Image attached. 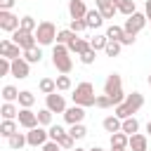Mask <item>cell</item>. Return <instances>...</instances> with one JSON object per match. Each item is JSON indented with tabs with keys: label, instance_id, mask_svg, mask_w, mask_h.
Segmentation results:
<instances>
[{
	"label": "cell",
	"instance_id": "37",
	"mask_svg": "<svg viewBox=\"0 0 151 151\" xmlns=\"http://www.w3.org/2000/svg\"><path fill=\"white\" fill-rule=\"evenodd\" d=\"M68 134H71L73 139H83V137L87 134V127H85L83 123H76V125H71V130H68Z\"/></svg>",
	"mask_w": 151,
	"mask_h": 151
},
{
	"label": "cell",
	"instance_id": "39",
	"mask_svg": "<svg viewBox=\"0 0 151 151\" xmlns=\"http://www.w3.org/2000/svg\"><path fill=\"white\" fill-rule=\"evenodd\" d=\"M94 59H97V50H92V47H90V50H85V52L80 54V61H83L85 66L94 64Z\"/></svg>",
	"mask_w": 151,
	"mask_h": 151
},
{
	"label": "cell",
	"instance_id": "24",
	"mask_svg": "<svg viewBox=\"0 0 151 151\" xmlns=\"http://www.w3.org/2000/svg\"><path fill=\"white\" fill-rule=\"evenodd\" d=\"M24 59H26L28 64H40V59H42L40 45H35V47H31V50H24Z\"/></svg>",
	"mask_w": 151,
	"mask_h": 151
},
{
	"label": "cell",
	"instance_id": "13",
	"mask_svg": "<svg viewBox=\"0 0 151 151\" xmlns=\"http://www.w3.org/2000/svg\"><path fill=\"white\" fill-rule=\"evenodd\" d=\"M28 73H31V64H28L24 57L12 59V76H14V78L24 80V78H28Z\"/></svg>",
	"mask_w": 151,
	"mask_h": 151
},
{
	"label": "cell",
	"instance_id": "35",
	"mask_svg": "<svg viewBox=\"0 0 151 151\" xmlns=\"http://www.w3.org/2000/svg\"><path fill=\"white\" fill-rule=\"evenodd\" d=\"M2 99H5V101H17V99H19V90H17L14 85H5V87H2Z\"/></svg>",
	"mask_w": 151,
	"mask_h": 151
},
{
	"label": "cell",
	"instance_id": "23",
	"mask_svg": "<svg viewBox=\"0 0 151 151\" xmlns=\"http://www.w3.org/2000/svg\"><path fill=\"white\" fill-rule=\"evenodd\" d=\"M68 50H71V52H73V54H78V57H80V54H83V52H85V50H90V42H87V40H83V38H78V35H76V38H73V40H71V45H68Z\"/></svg>",
	"mask_w": 151,
	"mask_h": 151
},
{
	"label": "cell",
	"instance_id": "34",
	"mask_svg": "<svg viewBox=\"0 0 151 151\" xmlns=\"http://www.w3.org/2000/svg\"><path fill=\"white\" fill-rule=\"evenodd\" d=\"M120 47H123V45H120L118 40H109L106 47H104V54H106V57H118V54H120Z\"/></svg>",
	"mask_w": 151,
	"mask_h": 151
},
{
	"label": "cell",
	"instance_id": "31",
	"mask_svg": "<svg viewBox=\"0 0 151 151\" xmlns=\"http://www.w3.org/2000/svg\"><path fill=\"white\" fill-rule=\"evenodd\" d=\"M76 35H78V33H73L71 28H64V31L57 33V42H59V45H71V40H73Z\"/></svg>",
	"mask_w": 151,
	"mask_h": 151
},
{
	"label": "cell",
	"instance_id": "19",
	"mask_svg": "<svg viewBox=\"0 0 151 151\" xmlns=\"http://www.w3.org/2000/svg\"><path fill=\"white\" fill-rule=\"evenodd\" d=\"M19 120H7V118H2V123H0V134L5 137V139H9L12 134H17L19 132V125H17Z\"/></svg>",
	"mask_w": 151,
	"mask_h": 151
},
{
	"label": "cell",
	"instance_id": "5",
	"mask_svg": "<svg viewBox=\"0 0 151 151\" xmlns=\"http://www.w3.org/2000/svg\"><path fill=\"white\" fill-rule=\"evenodd\" d=\"M57 26L52 21H40L38 28H35V40L38 45H54L57 42Z\"/></svg>",
	"mask_w": 151,
	"mask_h": 151
},
{
	"label": "cell",
	"instance_id": "50",
	"mask_svg": "<svg viewBox=\"0 0 151 151\" xmlns=\"http://www.w3.org/2000/svg\"><path fill=\"white\" fill-rule=\"evenodd\" d=\"M71 151H87V149H80V146H76V149H71Z\"/></svg>",
	"mask_w": 151,
	"mask_h": 151
},
{
	"label": "cell",
	"instance_id": "49",
	"mask_svg": "<svg viewBox=\"0 0 151 151\" xmlns=\"http://www.w3.org/2000/svg\"><path fill=\"white\" fill-rule=\"evenodd\" d=\"M87 151H104L101 146H92V149H87Z\"/></svg>",
	"mask_w": 151,
	"mask_h": 151
},
{
	"label": "cell",
	"instance_id": "51",
	"mask_svg": "<svg viewBox=\"0 0 151 151\" xmlns=\"http://www.w3.org/2000/svg\"><path fill=\"white\" fill-rule=\"evenodd\" d=\"M146 132H151V120H149V123H146Z\"/></svg>",
	"mask_w": 151,
	"mask_h": 151
},
{
	"label": "cell",
	"instance_id": "45",
	"mask_svg": "<svg viewBox=\"0 0 151 151\" xmlns=\"http://www.w3.org/2000/svg\"><path fill=\"white\" fill-rule=\"evenodd\" d=\"M40 149H42V151H61V146H59V144H57V142H52V139H50V142H47V144H42V146H40Z\"/></svg>",
	"mask_w": 151,
	"mask_h": 151
},
{
	"label": "cell",
	"instance_id": "38",
	"mask_svg": "<svg viewBox=\"0 0 151 151\" xmlns=\"http://www.w3.org/2000/svg\"><path fill=\"white\" fill-rule=\"evenodd\" d=\"M38 123H40L42 127H45V125H52V111H50L47 106L38 111Z\"/></svg>",
	"mask_w": 151,
	"mask_h": 151
},
{
	"label": "cell",
	"instance_id": "22",
	"mask_svg": "<svg viewBox=\"0 0 151 151\" xmlns=\"http://www.w3.org/2000/svg\"><path fill=\"white\" fill-rule=\"evenodd\" d=\"M28 144V139H26V134L24 132H17V134H12L9 139H7V146L12 149V151H19L21 146H26Z\"/></svg>",
	"mask_w": 151,
	"mask_h": 151
},
{
	"label": "cell",
	"instance_id": "2",
	"mask_svg": "<svg viewBox=\"0 0 151 151\" xmlns=\"http://www.w3.org/2000/svg\"><path fill=\"white\" fill-rule=\"evenodd\" d=\"M52 64H54V68H57L59 73H71V71H73V59H71L68 45L54 42V47H52Z\"/></svg>",
	"mask_w": 151,
	"mask_h": 151
},
{
	"label": "cell",
	"instance_id": "43",
	"mask_svg": "<svg viewBox=\"0 0 151 151\" xmlns=\"http://www.w3.org/2000/svg\"><path fill=\"white\" fill-rule=\"evenodd\" d=\"M94 106H97V109H109V106H116V104H113V99H111L109 94H99Z\"/></svg>",
	"mask_w": 151,
	"mask_h": 151
},
{
	"label": "cell",
	"instance_id": "28",
	"mask_svg": "<svg viewBox=\"0 0 151 151\" xmlns=\"http://www.w3.org/2000/svg\"><path fill=\"white\" fill-rule=\"evenodd\" d=\"M123 35H125V28H123V26L111 24V26L106 28V38H109V40H118V42H120V40H123Z\"/></svg>",
	"mask_w": 151,
	"mask_h": 151
},
{
	"label": "cell",
	"instance_id": "42",
	"mask_svg": "<svg viewBox=\"0 0 151 151\" xmlns=\"http://www.w3.org/2000/svg\"><path fill=\"white\" fill-rule=\"evenodd\" d=\"M0 76H12V59L0 57Z\"/></svg>",
	"mask_w": 151,
	"mask_h": 151
},
{
	"label": "cell",
	"instance_id": "8",
	"mask_svg": "<svg viewBox=\"0 0 151 151\" xmlns=\"http://www.w3.org/2000/svg\"><path fill=\"white\" fill-rule=\"evenodd\" d=\"M26 139H28V146L38 149V146L47 144V139H50V132H47L42 125H38V127H31V130L26 132Z\"/></svg>",
	"mask_w": 151,
	"mask_h": 151
},
{
	"label": "cell",
	"instance_id": "32",
	"mask_svg": "<svg viewBox=\"0 0 151 151\" xmlns=\"http://www.w3.org/2000/svg\"><path fill=\"white\" fill-rule=\"evenodd\" d=\"M106 42H109V38H106V33H99V35H94V38L90 40V47H92V50H97V52H99V50L104 52V47H106Z\"/></svg>",
	"mask_w": 151,
	"mask_h": 151
},
{
	"label": "cell",
	"instance_id": "46",
	"mask_svg": "<svg viewBox=\"0 0 151 151\" xmlns=\"http://www.w3.org/2000/svg\"><path fill=\"white\" fill-rule=\"evenodd\" d=\"M134 40H137L134 35H130V33H125V35H123V40H120V45H134Z\"/></svg>",
	"mask_w": 151,
	"mask_h": 151
},
{
	"label": "cell",
	"instance_id": "36",
	"mask_svg": "<svg viewBox=\"0 0 151 151\" xmlns=\"http://www.w3.org/2000/svg\"><path fill=\"white\" fill-rule=\"evenodd\" d=\"M66 90H71V78L68 73H61L57 76V92H66Z\"/></svg>",
	"mask_w": 151,
	"mask_h": 151
},
{
	"label": "cell",
	"instance_id": "44",
	"mask_svg": "<svg viewBox=\"0 0 151 151\" xmlns=\"http://www.w3.org/2000/svg\"><path fill=\"white\" fill-rule=\"evenodd\" d=\"M47 132H50V139H52V142H57V139H59L66 130H64L61 125H50V130H47Z\"/></svg>",
	"mask_w": 151,
	"mask_h": 151
},
{
	"label": "cell",
	"instance_id": "3",
	"mask_svg": "<svg viewBox=\"0 0 151 151\" xmlns=\"http://www.w3.org/2000/svg\"><path fill=\"white\" fill-rule=\"evenodd\" d=\"M71 97H73V104H78V106H85V109H87V106H94V104H97L94 85H92V83H87V80L78 83Z\"/></svg>",
	"mask_w": 151,
	"mask_h": 151
},
{
	"label": "cell",
	"instance_id": "4",
	"mask_svg": "<svg viewBox=\"0 0 151 151\" xmlns=\"http://www.w3.org/2000/svg\"><path fill=\"white\" fill-rule=\"evenodd\" d=\"M104 94H109L111 99H113V104H120V101H125V92H123V78H120V73H109V78H106V83H104Z\"/></svg>",
	"mask_w": 151,
	"mask_h": 151
},
{
	"label": "cell",
	"instance_id": "48",
	"mask_svg": "<svg viewBox=\"0 0 151 151\" xmlns=\"http://www.w3.org/2000/svg\"><path fill=\"white\" fill-rule=\"evenodd\" d=\"M144 14H146V19L151 21V0H146V2H144Z\"/></svg>",
	"mask_w": 151,
	"mask_h": 151
},
{
	"label": "cell",
	"instance_id": "21",
	"mask_svg": "<svg viewBox=\"0 0 151 151\" xmlns=\"http://www.w3.org/2000/svg\"><path fill=\"white\" fill-rule=\"evenodd\" d=\"M127 144H130V134H125L123 130L111 134V149H127Z\"/></svg>",
	"mask_w": 151,
	"mask_h": 151
},
{
	"label": "cell",
	"instance_id": "7",
	"mask_svg": "<svg viewBox=\"0 0 151 151\" xmlns=\"http://www.w3.org/2000/svg\"><path fill=\"white\" fill-rule=\"evenodd\" d=\"M12 40L21 47V50H31V47H35L38 45V40H35V33H31V31H24V28H17L14 33H12Z\"/></svg>",
	"mask_w": 151,
	"mask_h": 151
},
{
	"label": "cell",
	"instance_id": "27",
	"mask_svg": "<svg viewBox=\"0 0 151 151\" xmlns=\"http://www.w3.org/2000/svg\"><path fill=\"white\" fill-rule=\"evenodd\" d=\"M0 113H2V118L14 120V118L19 116V109L14 106V101H5V104H2V109H0Z\"/></svg>",
	"mask_w": 151,
	"mask_h": 151
},
{
	"label": "cell",
	"instance_id": "10",
	"mask_svg": "<svg viewBox=\"0 0 151 151\" xmlns=\"http://www.w3.org/2000/svg\"><path fill=\"white\" fill-rule=\"evenodd\" d=\"M0 57H7V59H19V57H24V50H21L14 40H2V42H0Z\"/></svg>",
	"mask_w": 151,
	"mask_h": 151
},
{
	"label": "cell",
	"instance_id": "52",
	"mask_svg": "<svg viewBox=\"0 0 151 151\" xmlns=\"http://www.w3.org/2000/svg\"><path fill=\"white\" fill-rule=\"evenodd\" d=\"M111 151H127V149H111Z\"/></svg>",
	"mask_w": 151,
	"mask_h": 151
},
{
	"label": "cell",
	"instance_id": "12",
	"mask_svg": "<svg viewBox=\"0 0 151 151\" xmlns=\"http://www.w3.org/2000/svg\"><path fill=\"white\" fill-rule=\"evenodd\" d=\"M17 120H19V125H21V127H26V130H31V127H38V125H40V123H38V113H33L31 109H19Z\"/></svg>",
	"mask_w": 151,
	"mask_h": 151
},
{
	"label": "cell",
	"instance_id": "17",
	"mask_svg": "<svg viewBox=\"0 0 151 151\" xmlns=\"http://www.w3.org/2000/svg\"><path fill=\"white\" fill-rule=\"evenodd\" d=\"M94 5H97V9L101 12L104 19H113V14L118 12V7L113 5V0H94Z\"/></svg>",
	"mask_w": 151,
	"mask_h": 151
},
{
	"label": "cell",
	"instance_id": "14",
	"mask_svg": "<svg viewBox=\"0 0 151 151\" xmlns=\"http://www.w3.org/2000/svg\"><path fill=\"white\" fill-rule=\"evenodd\" d=\"M83 118H85V106H78V104H73V106H68V109L64 111V120H66L68 125L83 123Z\"/></svg>",
	"mask_w": 151,
	"mask_h": 151
},
{
	"label": "cell",
	"instance_id": "20",
	"mask_svg": "<svg viewBox=\"0 0 151 151\" xmlns=\"http://www.w3.org/2000/svg\"><path fill=\"white\" fill-rule=\"evenodd\" d=\"M85 21H87V28H99V26L104 24V17H101L99 9H87Z\"/></svg>",
	"mask_w": 151,
	"mask_h": 151
},
{
	"label": "cell",
	"instance_id": "16",
	"mask_svg": "<svg viewBox=\"0 0 151 151\" xmlns=\"http://www.w3.org/2000/svg\"><path fill=\"white\" fill-rule=\"evenodd\" d=\"M127 149H132V151H149V139H146V134H139V132L130 134Z\"/></svg>",
	"mask_w": 151,
	"mask_h": 151
},
{
	"label": "cell",
	"instance_id": "40",
	"mask_svg": "<svg viewBox=\"0 0 151 151\" xmlns=\"http://www.w3.org/2000/svg\"><path fill=\"white\" fill-rule=\"evenodd\" d=\"M73 142H76V139H73V137H71L68 132H64V134H61V137L57 139V144H59L61 149H76V146H73Z\"/></svg>",
	"mask_w": 151,
	"mask_h": 151
},
{
	"label": "cell",
	"instance_id": "1",
	"mask_svg": "<svg viewBox=\"0 0 151 151\" xmlns=\"http://www.w3.org/2000/svg\"><path fill=\"white\" fill-rule=\"evenodd\" d=\"M142 106H144V94H142V92H132V94L125 97V101H120V104L113 106V113H116L120 120H125V118H130L132 113H137Z\"/></svg>",
	"mask_w": 151,
	"mask_h": 151
},
{
	"label": "cell",
	"instance_id": "6",
	"mask_svg": "<svg viewBox=\"0 0 151 151\" xmlns=\"http://www.w3.org/2000/svg\"><path fill=\"white\" fill-rule=\"evenodd\" d=\"M146 21H149V19H146V14H142V12H134V14H130V17L125 19V26H123V28H125V33H130V35H137V33H139V31L146 26Z\"/></svg>",
	"mask_w": 151,
	"mask_h": 151
},
{
	"label": "cell",
	"instance_id": "9",
	"mask_svg": "<svg viewBox=\"0 0 151 151\" xmlns=\"http://www.w3.org/2000/svg\"><path fill=\"white\" fill-rule=\"evenodd\" d=\"M19 24H21V19H19L12 9H0V28H2V31L14 33V31L19 28Z\"/></svg>",
	"mask_w": 151,
	"mask_h": 151
},
{
	"label": "cell",
	"instance_id": "18",
	"mask_svg": "<svg viewBox=\"0 0 151 151\" xmlns=\"http://www.w3.org/2000/svg\"><path fill=\"white\" fill-rule=\"evenodd\" d=\"M101 127H104L106 132H111V134H113V132H120V130H123V120L113 113V116H106V118L101 120Z\"/></svg>",
	"mask_w": 151,
	"mask_h": 151
},
{
	"label": "cell",
	"instance_id": "47",
	"mask_svg": "<svg viewBox=\"0 0 151 151\" xmlns=\"http://www.w3.org/2000/svg\"><path fill=\"white\" fill-rule=\"evenodd\" d=\"M17 0H0V9H12Z\"/></svg>",
	"mask_w": 151,
	"mask_h": 151
},
{
	"label": "cell",
	"instance_id": "26",
	"mask_svg": "<svg viewBox=\"0 0 151 151\" xmlns=\"http://www.w3.org/2000/svg\"><path fill=\"white\" fill-rule=\"evenodd\" d=\"M17 101H19V106H21V109H31V106L35 104V94H33V92H28V90H21Z\"/></svg>",
	"mask_w": 151,
	"mask_h": 151
},
{
	"label": "cell",
	"instance_id": "30",
	"mask_svg": "<svg viewBox=\"0 0 151 151\" xmlns=\"http://www.w3.org/2000/svg\"><path fill=\"white\" fill-rule=\"evenodd\" d=\"M123 132H125V134H134V132H139V120H137L134 116L125 118V120H123Z\"/></svg>",
	"mask_w": 151,
	"mask_h": 151
},
{
	"label": "cell",
	"instance_id": "53",
	"mask_svg": "<svg viewBox=\"0 0 151 151\" xmlns=\"http://www.w3.org/2000/svg\"><path fill=\"white\" fill-rule=\"evenodd\" d=\"M149 85H151V76H149Z\"/></svg>",
	"mask_w": 151,
	"mask_h": 151
},
{
	"label": "cell",
	"instance_id": "15",
	"mask_svg": "<svg viewBox=\"0 0 151 151\" xmlns=\"http://www.w3.org/2000/svg\"><path fill=\"white\" fill-rule=\"evenodd\" d=\"M68 14H71V19H85V14H87L85 0H68Z\"/></svg>",
	"mask_w": 151,
	"mask_h": 151
},
{
	"label": "cell",
	"instance_id": "41",
	"mask_svg": "<svg viewBox=\"0 0 151 151\" xmlns=\"http://www.w3.org/2000/svg\"><path fill=\"white\" fill-rule=\"evenodd\" d=\"M73 33H83L85 28H87V21L85 19H71V26H68Z\"/></svg>",
	"mask_w": 151,
	"mask_h": 151
},
{
	"label": "cell",
	"instance_id": "29",
	"mask_svg": "<svg viewBox=\"0 0 151 151\" xmlns=\"http://www.w3.org/2000/svg\"><path fill=\"white\" fill-rule=\"evenodd\" d=\"M38 90H40L42 94H52V92H57V80H52V78H42V80L38 83Z\"/></svg>",
	"mask_w": 151,
	"mask_h": 151
},
{
	"label": "cell",
	"instance_id": "33",
	"mask_svg": "<svg viewBox=\"0 0 151 151\" xmlns=\"http://www.w3.org/2000/svg\"><path fill=\"white\" fill-rule=\"evenodd\" d=\"M19 28H24V31H31V33H35V28H38V21L31 17V14H26V17H21V24H19Z\"/></svg>",
	"mask_w": 151,
	"mask_h": 151
},
{
	"label": "cell",
	"instance_id": "11",
	"mask_svg": "<svg viewBox=\"0 0 151 151\" xmlns=\"http://www.w3.org/2000/svg\"><path fill=\"white\" fill-rule=\"evenodd\" d=\"M45 106H47L52 113H64V111H66L64 94H57V92H52V94H45Z\"/></svg>",
	"mask_w": 151,
	"mask_h": 151
},
{
	"label": "cell",
	"instance_id": "25",
	"mask_svg": "<svg viewBox=\"0 0 151 151\" xmlns=\"http://www.w3.org/2000/svg\"><path fill=\"white\" fill-rule=\"evenodd\" d=\"M113 5H116L118 12L125 14V17H130V14L137 12V9H134V0H113Z\"/></svg>",
	"mask_w": 151,
	"mask_h": 151
}]
</instances>
